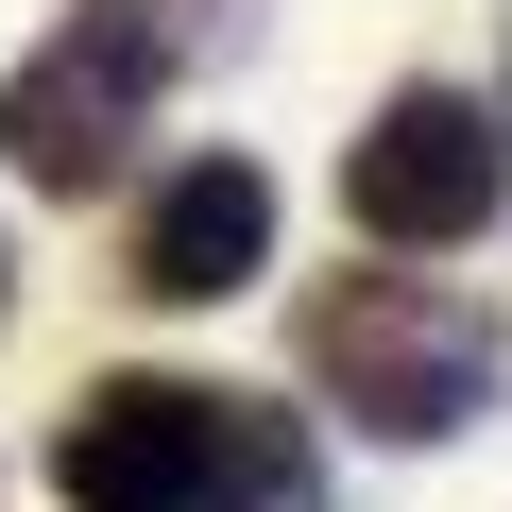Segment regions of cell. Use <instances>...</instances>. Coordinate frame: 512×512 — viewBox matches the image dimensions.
<instances>
[{"instance_id":"1","label":"cell","mask_w":512,"mask_h":512,"mask_svg":"<svg viewBox=\"0 0 512 512\" xmlns=\"http://www.w3.org/2000/svg\"><path fill=\"white\" fill-rule=\"evenodd\" d=\"M52 512H325V461L274 393L86 376V410L52 427Z\"/></svg>"},{"instance_id":"2","label":"cell","mask_w":512,"mask_h":512,"mask_svg":"<svg viewBox=\"0 0 512 512\" xmlns=\"http://www.w3.org/2000/svg\"><path fill=\"white\" fill-rule=\"evenodd\" d=\"M291 359H308V393H325L359 444H478L495 393H512V325H495L461 274H427V256L325 274V291L291 308Z\"/></svg>"},{"instance_id":"3","label":"cell","mask_w":512,"mask_h":512,"mask_svg":"<svg viewBox=\"0 0 512 512\" xmlns=\"http://www.w3.org/2000/svg\"><path fill=\"white\" fill-rule=\"evenodd\" d=\"M154 86H171V18L154 0H69V18L0 69V171L35 205H103L154 137Z\"/></svg>"},{"instance_id":"4","label":"cell","mask_w":512,"mask_h":512,"mask_svg":"<svg viewBox=\"0 0 512 512\" xmlns=\"http://www.w3.org/2000/svg\"><path fill=\"white\" fill-rule=\"evenodd\" d=\"M512 205V120L478 86H393L359 137H342V222L376 256H461L478 222Z\"/></svg>"},{"instance_id":"5","label":"cell","mask_w":512,"mask_h":512,"mask_svg":"<svg viewBox=\"0 0 512 512\" xmlns=\"http://www.w3.org/2000/svg\"><path fill=\"white\" fill-rule=\"evenodd\" d=\"M274 274V171L256 154H171L137 188V239H120V291L137 308H222Z\"/></svg>"},{"instance_id":"6","label":"cell","mask_w":512,"mask_h":512,"mask_svg":"<svg viewBox=\"0 0 512 512\" xmlns=\"http://www.w3.org/2000/svg\"><path fill=\"white\" fill-rule=\"evenodd\" d=\"M0 325H18V239H0Z\"/></svg>"}]
</instances>
